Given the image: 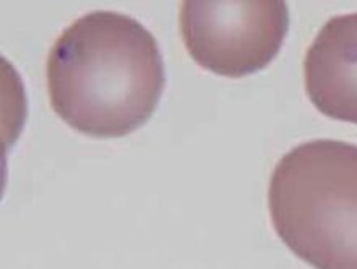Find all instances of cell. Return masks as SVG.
Instances as JSON below:
<instances>
[{
	"label": "cell",
	"mask_w": 357,
	"mask_h": 269,
	"mask_svg": "<svg viewBox=\"0 0 357 269\" xmlns=\"http://www.w3.org/2000/svg\"><path fill=\"white\" fill-rule=\"evenodd\" d=\"M181 34L198 66L241 78L265 68L289 29L286 2H182Z\"/></svg>",
	"instance_id": "cell-3"
},
{
	"label": "cell",
	"mask_w": 357,
	"mask_h": 269,
	"mask_svg": "<svg viewBox=\"0 0 357 269\" xmlns=\"http://www.w3.org/2000/svg\"><path fill=\"white\" fill-rule=\"evenodd\" d=\"M268 208L284 245L315 269H357V146L312 139L271 174Z\"/></svg>",
	"instance_id": "cell-2"
},
{
	"label": "cell",
	"mask_w": 357,
	"mask_h": 269,
	"mask_svg": "<svg viewBox=\"0 0 357 269\" xmlns=\"http://www.w3.org/2000/svg\"><path fill=\"white\" fill-rule=\"evenodd\" d=\"M54 112L94 138L135 132L156 111L166 73L155 36L117 12L86 13L63 29L49 52Z\"/></svg>",
	"instance_id": "cell-1"
},
{
	"label": "cell",
	"mask_w": 357,
	"mask_h": 269,
	"mask_svg": "<svg viewBox=\"0 0 357 269\" xmlns=\"http://www.w3.org/2000/svg\"><path fill=\"white\" fill-rule=\"evenodd\" d=\"M304 79L324 116L357 125V13L324 24L305 54Z\"/></svg>",
	"instance_id": "cell-4"
}]
</instances>
